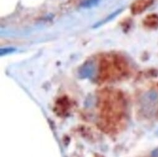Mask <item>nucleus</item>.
I'll use <instances>...</instances> for the list:
<instances>
[{
	"mask_svg": "<svg viewBox=\"0 0 158 157\" xmlns=\"http://www.w3.org/2000/svg\"><path fill=\"white\" fill-rule=\"evenodd\" d=\"M150 1L151 0H139L132 6V11L135 14L141 13L149 5Z\"/></svg>",
	"mask_w": 158,
	"mask_h": 157,
	"instance_id": "1",
	"label": "nucleus"
},
{
	"mask_svg": "<svg viewBox=\"0 0 158 157\" xmlns=\"http://www.w3.org/2000/svg\"><path fill=\"white\" fill-rule=\"evenodd\" d=\"M94 70V67L93 63H88L85 65L80 70V74L81 77H89L93 75Z\"/></svg>",
	"mask_w": 158,
	"mask_h": 157,
	"instance_id": "2",
	"label": "nucleus"
},
{
	"mask_svg": "<svg viewBox=\"0 0 158 157\" xmlns=\"http://www.w3.org/2000/svg\"><path fill=\"white\" fill-rule=\"evenodd\" d=\"M100 0H85L81 4L82 7L85 8H89L96 6Z\"/></svg>",
	"mask_w": 158,
	"mask_h": 157,
	"instance_id": "3",
	"label": "nucleus"
},
{
	"mask_svg": "<svg viewBox=\"0 0 158 157\" xmlns=\"http://www.w3.org/2000/svg\"><path fill=\"white\" fill-rule=\"evenodd\" d=\"M16 51V49L14 48H5L1 49V55H5L7 54H10Z\"/></svg>",
	"mask_w": 158,
	"mask_h": 157,
	"instance_id": "4",
	"label": "nucleus"
},
{
	"mask_svg": "<svg viewBox=\"0 0 158 157\" xmlns=\"http://www.w3.org/2000/svg\"><path fill=\"white\" fill-rule=\"evenodd\" d=\"M152 157H158V149L156 150L152 153Z\"/></svg>",
	"mask_w": 158,
	"mask_h": 157,
	"instance_id": "5",
	"label": "nucleus"
}]
</instances>
